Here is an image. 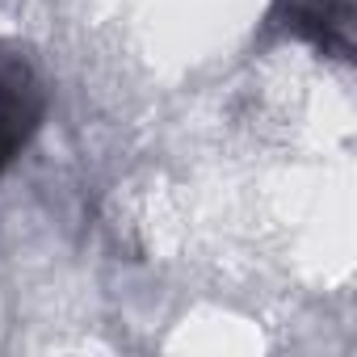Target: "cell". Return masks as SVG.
I'll return each instance as SVG.
<instances>
[{
    "label": "cell",
    "mask_w": 357,
    "mask_h": 357,
    "mask_svg": "<svg viewBox=\"0 0 357 357\" xmlns=\"http://www.w3.org/2000/svg\"><path fill=\"white\" fill-rule=\"evenodd\" d=\"M43 109L47 97L30 59L13 47H0V172L30 143V135L43 122Z\"/></svg>",
    "instance_id": "cell-1"
},
{
    "label": "cell",
    "mask_w": 357,
    "mask_h": 357,
    "mask_svg": "<svg viewBox=\"0 0 357 357\" xmlns=\"http://www.w3.org/2000/svg\"><path fill=\"white\" fill-rule=\"evenodd\" d=\"M269 26L286 30L290 38H307L319 55H353V0H278Z\"/></svg>",
    "instance_id": "cell-2"
}]
</instances>
